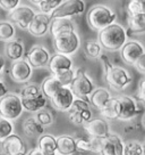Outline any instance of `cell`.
I'll return each instance as SVG.
<instances>
[{"mask_svg": "<svg viewBox=\"0 0 145 155\" xmlns=\"http://www.w3.org/2000/svg\"><path fill=\"white\" fill-rule=\"evenodd\" d=\"M125 143L120 136L116 134L110 135L102 139L100 155H124Z\"/></svg>", "mask_w": 145, "mask_h": 155, "instance_id": "13", "label": "cell"}, {"mask_svg": "<svg viewBox=\"0 0 145 155\" xmlns=\"http://www.w3.org/2000/svg\"><path fill=\"white\" fill-rule=\"evenodd\" d=\"M54 49L57 54L70 56L81 47V39L76 31H67L58 34L53 38Z\"/></svg>", "mask_w": 145, "mask_h": 155, "instance_id": "4", "label": "cell"}, {"mask_svg": "<svg viewBox=\"0 0 145 155\" xmlns=\"http://www.w3.org/2000/svg\"><path fill=\"white\" fill-rule=\"evenodd\" d=\"M63 88V84L60 83L57 78L54 75H51V77L44 79L42 83H41V90H42V94L47 97L48 99H52L53 97L57 95V92Z\"/></svg>", "mask_w": 145, "mask_h": 155, "instance_id": "23", "label": "cell"}, {"mask_svg": "<svg viewBox=\"0 0 145 155\" xmlns=\"http://www.w3.org/2000/svg\"><path fill=\"white\" fill-rule=\"evenodd\" d=\"M124 155H143V145L138 141H127L125 143Z\"/></svg>", "mask_w": 145, "mask_h": 155, "instance_id": "36", "label": "cell"}, {"mask_svg": "<svg viewBox=\"0 0 145 155\" xmlns=\"http://www.w3.org/2000/svg\"><path fill=\"white\" fill-rule=\"evenodd\" d=\"M5 55L11 62L20 61L24 56V45L20 40H13L5 45Z\"/></svg>", "mask_w": 145, "mask_h": 155, "instance_id": "24", "label": "cell"}, {"mask_svg": "<svg viewBox=\"0 0 145 155\" xmlns=\"http://www.w3.org/2000/svg\"><path fill=\"white\" fill-rule=\"evenodd\" d=\"M38 147L44 155H57L58 154L57 137H53L52 135H49V134H44L39 138Z\"/></svg>", "mask_w": 145, "mask_h": 155, "instance_id": "21", "label": "cell"}, {"mask_svg": "<svg viewBox=\"0 0 145 155\" xmlns=\"http://www.w3.org/2000/svg\"><path fill=\"white\" fill-rule=\"evenodd\" d=\"M144 54H145L144 46L140 44V42H138V41H136V40H129L120 50L121 58L124 59V62L128 64H133V65Z\"/></svg>", "mask_w": 145, "mask_h": 155, "instance_id": "14", "label": "cell"}, {"mask_svg": "<svg viewBox=\"0 0 145 155\" xmlns=\"http://www.w3.org/2000/svg\"><path fill=\"white\" fill-rule=\"evenodd\" d=\"M11 135H14L13 122L6 119H0V140H5Z\"/></svg>", "mask_w": 145, "mask_h": 155, "instance_id": "35", "label": "cell"}, {"mask_svg": "<svg viewBox=\"0 0 145 155\" xmlns=\"http://www.w3.org/2000/svg\"><path fill=\"white\" fill-rule=\"evenodd\" d=\"M44 128L41 123H40L35 116L33 117H29L23 122V131L26 136L29 137H41L44 135Z\"/></svg>", "mask_w": 145, "mask_h": 155, "instance_id": "25", "label": "cell"}, {"mask_svg": "<svg viewBox=\"0 0 145 155\" xmlns=\"http://www.w3.org/2000/svg\"><path fill=\"white\" fill-rule=\"evenodd\" d=\"M70 89L72 90L76 98H81V99L87 101L88 103H90V96L95 90L92 79L88 77L87 73L82 68L76 70L75 79H74L72 84L70 86Z\"/></svg>", "mask_w": 145, "mask_h": 155, "instance_id": "6", "label": "cell"}, {"mask_svg": "<svg viewBox=\"0 0 145 155\" xmlns=\"http://www.w3.org/2000/svg\"><path fill=\"white\" fill-rule=\"evenodd\" d=\"M127 13L128 16L143 14L145 13V1L140 0H131L127 4Z\"/></svg>", "mask_w": 145, "mask_h": 155, "instance_id": "34", "label": "cell"}, {"mask_svg": "<svg viewBox=\"0 0 145 155\" xmlns=\"http://www.w3.org/2000/svg\"><path fill=\"white\" fill-rule=\"evenodd\" d=\"M76 99L70 87H63L51 99L52 106L60 112H69Z\"/></svg>", "mask_w": 145, "mask_h": 155, "instance_id": "11", "label": "cell"}, {"mask_svg": "<svg viewBox=\"0 0 145 155\" xmlns=\"http://www.w3.org/2000/svg\"><path fill=\"white\" fill-rule=\"evenodd\" d=\"M42 95V90L41 88L38 87L36 84H33V83H29V84H26L20 90V96L22 99H31V98H35V97Z\"/></svg>", "mask_w": 145, "mask_h": 155, "instance_id": "33", "label": "cell"}, {"mask_svg": "<svg viewBox=\"0 0 145 155\" xmlns=\"http://www.w3.org/2000/svg\"><path fill=\"white\" fill-rule=\"evenodd\" d=\"M33 68L29 65V63L26 59H20L13 62L10 65V77L15 82L18 83H26L32 77Z\"/></svg>", "mask_w": 145, "mask_h": 155, "instance_id": "10", "label": "cell"}, {"mask_svg": "<svg viewBox=\"0 0 145 155\" xmlns=\"http://www.w3.org/2000/svg\"><path fill=\"white\" fill-rule=\"evenodd\" d=\"M75 73H76V71H74V68H72V70H69L67 72H63L61 74L54 75V77L60 81L63 87H70L74 82V79H75Z\"/></svg>", "mask_w": 145, "mask_h": 155, "instance_id": "38", "label": "cell"}, {"mask_svg": "<svg viewBox=\"0 0 145 155\" xmlns=\"http://www.w3.org/2000/svg\"><path fill=\"white\" fill-rule=\"evenodd\" d=\"M23 102V106L24 110L27 112H35L38 113L41 110H44L47 107V103H48V98L44 96L43 94L40 96L35 97V98H31V99H22Z\"/></svg>", "mask_w": 145, "mask_h": 155, "instance_id": "28", "label": "cell"}, {"mask_svg": "<svg viewBox=\"0 0 145 155\" xmlns=\"http://www.w3.org/2000/svg\"><path fill=\"white\" fill-rule=\"evenodd\" d=\"M27 155H44V154L41 152V150H40L39 147H34V148H32L27 153Z\"/></svg>", "mask_w": 145, "mask_h": 155, "instance_id": "44", "label": "cell"}, {"mask_svg": "<svg viewBox=\"0 0 145 155\" xmlns=\"http://www.w3.org/2000/svg\"><path fill=\"white\" fill-rule=\"evenodd\" d=\"M24 111L22 98L15 94H8L0 98V116L9 121L17 120Z\"/></svg>", "mask_w": 145, "mask_h": 155, "instance_id": "5", "label": "cell"}, {"mask_svg": "<svg viewBox=\"0 0 145 155\" xmlns=\"http://www.w3.org/2000/svg\"><path fill=\"white\" fill-rule=\"evenodd\" d=\"M0 7L6 12H13L17 7H20V1L18 0H1L0 1Z\"/></svg>", "mask_w": 145, "mask_h": 155, "instance_id": "40", "label": "cell"}, {"mask_svg": "<svg viewBox=\"0 0 145 155\" xmlns=\"http://www.w3.org/2000/svg\"><path fill=\"white\" fill-rule=\"evenodd\" d=\"M57 155H58V154H57Z\"/></svg>", "mask_w": 145, "mask_h": 155, "instance_id": "48", "label": "cell"}, {"mask_svg": "<svg viewBox=\"0 0 145 155\" xmlns=\"http://www.w3.org/2000/svg\"><path fill=\"white\" fill-rule=\"evenodd\" d=\"M143 124H144V127H145V114H144V116H143Z\"/></svg>", "mask_w": 145, "mask_h": 155, "instance_id": "46", "label": "cell"}, {"mask_svg": "<svg viewBox=\"0 0 145 155\" xmlns=\"http://www.w3.org/2000/svg\"><path fill=\"white\" fill-rule=\"evenodd\" d=\"M128 31L133 34L145 33V13L127 17Z\"/></svg>", "mask_w": 145, "mask_h": 155, "instance_id": "27", "label": "cell"}, {"mask_svg": "<svg viewBox=\"0 0 145 155\" xmlns=\"http://www.w3.org/2000/svg\"><path fill=\"white\" fill-rule=\"evenodd\" d=\"M17 155H27L26 153H23V154H17Z\"/></svg>", "mask_w": 145, "mask_h": 155, "instance_id": "47", "label": "cell"}, {"mask_svg": "<svg viewBox=\"0 0 145 155\" xmlns=\"http://www.w3.org/2000/svg\"><path fill=\"white\" fill-rule=\"evenodd\" d=\"M15 34H16L15 25L11 24L9 21H2L0 23V39L2 41H6V42L13 41Z\"/></svg>", "mask_w": 145, "mask_h": 155, "instance_id": "31", "label": "cell"}, {"mask_svg": "<svg viewBox=\"0 0 145 155\" xmlns=\"http://www.w3.org/2000/svg\"><path fill=\"white\" fill-rule=\"evenodd\" d=\"M1 150L4 155L23 154L26 150V146L20 136L14 134L1 141Z\"/></svg>", "mask_w": 145, "mask_h": 155, "instance_id": "16", "label": "cell"}, {"mask_svg": "<svg viewBox=\"0 0 145 155\" xmlns=\"http://www.w3.org/2000/svg\"><path fill=\"white\" fill-rule=\"evenodd\" d=\"M142 145H143V155H145V143H143Z\"/></svg>", "mask_w": 145, "mask_h": 155, "instance_id": "45", "label": "cell"}, {"mask_svg": "<svg viewBox=\"0 0 145 155\" xmlns=\"http://www.w3.org/2000/svg\"><path fill=\"white\" fill-rule=\"evenodd\" d=\"M112 97L110 95V92L106 88H97L93 94L90 96V104L93 107H95L99 111H102L104 107L106 106V104L109 103V101Z\"/></svg>", "mask_w": 145, "mask_h": 155, "instance_id": "20", "label": "cell"}, {"mask_svg": "<svg viewBox=\"0 0 145 155\" xmlns=\"http://www.w3.org/2000/svg\"><path fill=\"white\" fill-rule=\"evenodd\" d=\"M117 19V14L110 7L104 5H97L92 7L87 13V22L93 30L99 32L115 24Z\"/></svg>", "mask_w": 145, "mask_h": 155, "instance_id": "3", "label": "cell"}, {"mask_svg": "<svg viewBox=\"0 0 145 155\" xmlns=\"http://www.w3.org/2000/svg\"><path fill=\"white\" fill-rule=\"evenodd\" d=\"M101 115L106 119H118L120 116V99L119 97H112L106 106L100 111Z\"/></svg>", "mask_w": 145, "mask_h": 155, "instance_id": "29", "label": "cell"}, {"mask_svg": "<svg viewBox=\"0 0 145 155\" xmlns=\"http://www.w3.org/2000/svg\"><path fill=\"white\" fill-rule=\"evenodd\" d=\"M8 94H9V90L6 87V83L4 82V81H1V82H0V97L2 98V97L7 96Z\"/></svg>", "mask_w": 145, "mask_h": 155, "instance_id": "43", "label": "cell"}, {"mask_svg": "<svg viewBox=\"0 0 145 155\" xmlns=\"http://www.w3.org/2000/svg\"><path fill=\"white\" fill-rule=\"evenodd\" d=\"M134 66H135V68L138 72L145 74V54L138 58V61L134 64Z\"/></svg>", "mask_w": 145, "mask_h": 155, "instance_id": "41", "label": "cell"}, {"mask_svg": "<svg viewBox=\"0 0 145 155\" xmlns=\"http://www.w3.org/2000/svg\"><path fill=\"white\" fill-rule=\"evenodd\" d=\"M128 32L119 23L110 25L109 28L99 32L97 39L102 48L109 51L121 50L122 47L128 42Z\"/></svg>", "mask_w": 145, "mask_h": 155, "instance_id": "1", "label": "cell"}, {"mask_svg": "<svg viewBox=\"0 0 145 155\" xmlns=\"http://www.w3.org/2000/svg\"><path fill=\"white\" fill-rule=\"evenodd\" d=\"M49 68L52 72V75H58L63 72H67L69 70H72V59L66 55L56 54L51 57Z\"/></svg>", "mask_w": 145, "mask_h": 155, "instance_id": "18", "label": "cell"}, {"mask_svg": "<svg viewBox=\"0 0 145 155\" xmlns=\"http://www.w3.org/2000/svg\"><path fill=\"white\" fill-rule=\"evenodd\" d=\"M85 2L81 0H68L63 1L57 9L53 12L51 16L53 19L56 18H72L84 13Z\"/></svg>", "mask_w": 145, "mask_h": 155, "instance_id": "8", "label": "cell"}, {"mask_svg": "<svg viewBox=\"0 0 145 155\" xmlns=\"http://www.w3.org/2000/svg\"><path fill=\"white\" fill-rule=\"evenodd\" d=\"M42 14L51 15L59 6L63 4V0H39V1H31Z\"/></svg>", "mask_w": 145, "mask_h": 155, "instance_id": "30", "label": "cell"}, {"mask_svg": "<svg viewBox=\"0 0 145 155\" xmlns=\"http://www.w3.org/2000/svg\"><path fill=\"white\" fill-rule=\"evenodd\" d=\"M52 22L53 18L51 15L36 13L27 31L34 37H43L50 31Z\"/></svg>", "mask_w": 145, "mask_h": 155, "instance_id": "12", "label": "cell"}, {"mask_svg": "<svg viewBox=\"0 0 145 155\" xmlns=\"http://www.w3.org/2000/svg\"><path fill=\"white\" fill-rule=\"evenodd\" d=\"M69 113V121L77 124V126H86L88 122L92 121V112L90 108H70Z\"/></svg>", "mask_w": 145, "mask_h": 155, "instance_id": "22", "label": "cell"}, {"mask_svg": "<svg viewBox=\"0 0 145 155\" xmlns=\"http://www.w3.org/2000/svg\"><path fill=\"white\" fill-rule=\"evenodd\" d=\"M35 119H36V120H38L43 127L51 126V124L53 123V121H54L53 115L49 111H47L45 108L38 112V113L35 114Z\"/></svg>", "mask_w": 145, "mask_h": 155, "instance_id": "37", "label": "cell"}, {"mask_svg": "<svg viewBox=\"0 0 145 155\" xmlns=\"http://www.w3.org/2000/svg\"><path fill=\"white\" fill-rule=\"evenodd\" d=\"M85 130L91 138L103 139L110 135V128L106 120L103 119H93L85 126Z\"/></svg>", "mask_w": 145, "mask_h": 155, "instance_id": "17", "label": "cell"}, {"mask_svg": "<svg viewBox=\"0 0 145 155\" xmlns=\"http://www.w3.org/2000/svg\"><path fill=\"white\" fill-rule=\"evenodd\" d=\"M51 57L52 56H50V53L45 47L42 45H34L26 55V61L32 68H40L49 65Z\"/></svg>", "mask_w": 145, "mask_h": 155, "instance_id": "9", "label": "cell"}, {"mask_svg": "<svg viewBox=\"0 0 145 155\" xmlns=\"http://www.w3.org/2000/svg\"><path fill=\"white\" fill-rule=\"evenodd\" d=\"M35 10L29 6H20L8 14V19L11 24L18 26V29L29 30L32 21L35 17Z\"/></svg>", "mask_w": 145, "mask_h": 155, "instance_id": "7", "label": "cell"}, {"mask_svg": "<svg viewBox=\"0 0 145 155\" xmlns=\"http://www.w3.org/2000/svg\"><path fill=\"white\" fill-rule=\"evenodd\" d=\"M58 155L77 154V139L69 135H61L57 137Z\"/></svg>", "mask_w": 145, "mask_h": 155, "instance_id": "19", "label": "cell"}, {"mask_svg": "<svg viewBox=\"0 0 145 155\" xmlns=\"http://www.w3.org/2000/svg\"><path fill=\"white\" fill-rule=\"evenodd\" d=\"M75 29H76V26H75V23L72 22V18H56L53 19L52 24H51L50 32L54 38L56 35L63 33V32L76 31Z\"/></svg>", "mask_w": 145, "mask_h": 155, "instance_id": "26", "label": "cell"}, {"mask_svg": "<svg viewBox=\"0 0 145 155\" xmlns=\"http://www.w3.org/2000/svg\"><path fill=\"white\" fill-rule=\"evenodd\" d=\"M138 96L143 102H145V79L140 80L138 86Z\"/></svg>", "mask_w": 145, "mask_h": 155, "instance_id": "42", "label": "cell"}, {"mask_svg": "<svg viewBox=\"0 0 145 155\" xmlns=\"http://www.w3.org/2000/svg\"><path fill=\"white\" fill-rule=\"evenodd\" d=\"M88 153H93L91 139L77 138V154H88Z\"/></svg>", "mask_w": 145, "mask_h": 155, "instance_id": "39", "label": "cell"}, {"mask_svg": "<svg viewBox=\"0 0 145 155\" xmlns=\"http://www.w3.org/2000/svg\"><path fill=\"white\" fill-rule=\"evenodd\" d=\"M120 99V116L121 121H129L140 113V108L135 98L131 96H119Z\"/></svg>", "mask_w": 145, "mask_h": 155, "instance_id": "15", "label": "cell"}, {"mask_svg": "<svg viewBox=\"0 0 145 155\" xmlns=\"http://www.w3.org/2000/svg\"><path fill=\"white\" fill-rule=\"evenodd\" d=\"M100 59L104 68L106 82L112 89L122 90L131 82V75L126 68L121 66H113L109 58L104 55H102Z\"/></svg>", "mask_w": 145, "mask_h": 155, "instance_id": "2", "label": "cell"}, {"mask_svg": "<svg viewBox=\"0 0 145 155\" xmlns=\"http://www.w3.org/2000/svg\"><path fill=\"white\" fill-rule=\"evenodd\" d=\"M84 51L88 58H100L102 56V46L99 41H91L88 40L84 44Z\"/></svg>", "mask_w": 145, "mask_h": 155, "instance_id": "32", "label": "cell"}]
</instances>
